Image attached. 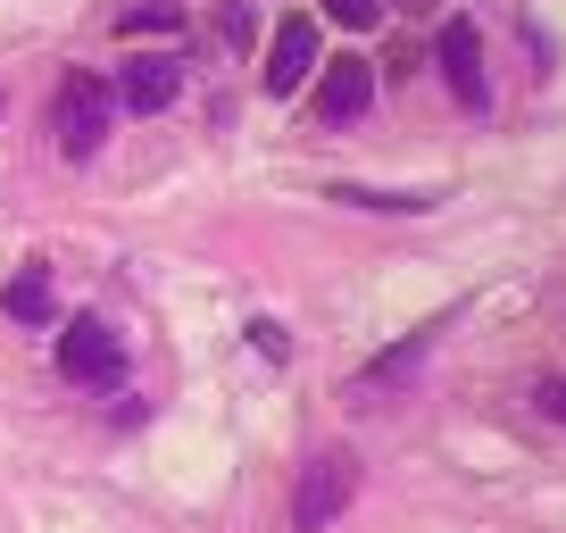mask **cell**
Listing matches in <instances>:
<instances>
[{"label":"cell","mask_w":566,"mask_h":533,"mask_svg":"<svg viewBox=\"0 0 566 533\" xmlns=\"http://www.w3.org/2000/svg\"><path fill=\"white\" fill-rule=\"evenodd\" d=\"M59 375L84 391H117L125 384V334L108 317H75L67 334H59Z\"/></svg>","instance_id":"6da1fadb"},{"label":"cell","mask_w":566,"mask_h":533,"mask_svg":"<svg viewBox=\"0 0 566 533\" xmlns=\"http://www.w3.org/2000/svg\"><path fill=\"white\" fill-rule=\"evenodd\" d=\"M350 500H358V459H350V450H317V459L301 467V492H292V525L325 533Z\"/></svg>","instance_id":"7a4b0ae2"},{"label":"cell","mask_w":566,"mask_h":533,"mask_svg":"<svg viewBox=\"0 0 566 533\" xmlns=\"http://www.w3.org/2000/svg\"><path fill=\"white\" fill-rule=\"evenodd\" d=\"M108 84L101 75H67V84H59V108H51V125H59V150H67V159H92V150L108 143Z\"/></svg>","instance_id":"3957f363"},{"label":"cell","mask_w":566,"mask_h":533,"mask_svg":"<svg viewBox=\"0 0 566 533\" xmlns=\"http://www.w3.org/2000/svg\"><path fill=\"white\" fill-rule=\"evenodd\" d=\"M308 75H317V25H308V18H283L275 25V51H266V67H259V84L275 92V101H292Z\"/></svg>","instance_id":"277c9868"},{"label":"cell","mask_w":566,"mask_h":533,"mask_svg":"<svg viewBox=\"0 0 566 533\" xmlns=\"http://www.w3.org/2000/svg\"><path fill=\"white\" fill-rule=\"evenodd\" d=\"M375 101V59H334L317 75V125H358Z\"/></svg>","instance_id":"5b68a950"},{"label":"cell","mask_w":566,"mask_h":533,"mask_svg":"<svg viewBox=\"0 0 566 533\" xmlns=\"http://www.w3.org/2000/svg\"><path fill=\"white\" fill-rule=\"evenodd\" d=\"M433 67H442V84L459 92L467 108H483V42H475V25H467V18L442 25V42H433Z\"/></svg>","instance_id":"8992f818"},{"label":"cell","mask_w":566,"mask_h":533,"mask_svg":"<svg viewBox=\"0 0 566 533\" xmlns=\"http://www.w3.org/2000/svg\"><path fill=\"white\" fill-rule=\"evenodd\" d=\"M176 92H184V67H176V59H125V75H117V101L134 108V117H159Z\"/></svg>","instance_id":"52a82bcc"},{"label":"cell","mask_w":566,"mask_h":533,"mask_svg":"<svg viewBox=\"0 0 566 533\" xmlns=\"http://www.w3.org/2000/svg\"><path fill=\"white\" fill-rule=\"evenodd\" d=\"M0 309H9L18 325H51V275H42V266H18L9 292H0Z\"/></svg>","instance_id":"ba28073f"},{"label":"cell","mask_w":566,"mask_h":533,"mask_svg":"<svg viewBox=\"0 0 566 533\" xmlns=\"http://www.w3.org/2000/svg\"><path fill=\"white\" fill-rule=\"evenodd\" d=\"M417 358H424V334H408V342H391L384 358H375L367 375H358V400H375L384 384H400V375H417Z\"/></svg>","instance_id":"9c48e42d"},{"label":"cell","mask_w":566,"mask_h":533,"mask_svg":"<svg viewBox=\"0 0 566 533\" xmlns=\"http://www.w3.org/2000/svg\"><path fill=\"white\" fill-rule=\"evenodd\" d=\"M176 25H184L176 0H134V9L117 18V34H176Z\"/></svg>","instance_id":"30bf717a"},{"label":"cell","mask_w":566,"mask_h":533,"mask_svg":"<svg viewBox=\"0 0 566 533\" xmlns=\"http://www.w3.org/2000/svg\"><path fill=\"white\" fill-rule=\"evenodd\" d=\"M334 200H350V209H433V192H375V184H334Z\"/></svg>","instance_id":"8fae6325"},{"label":"cell","mask_w":566,"mask_h":533,"mask_svg":"<svg viewBox=\"0 0 566 533\" xmlns=\"http://www.w3.org/2000/svg\"><path fill=\"white\" fill-rule=\"evenodd\" d=\"M250 351H259V358H275V367H283V358H292V334H283L275 317H250Z\"/></svg>","instance_id":"7c38bea8"},{"label":"cell","mask_w":566,"mask_h":533,"mask_svg":"<svg viewBox=\"0 0 566 533\" xmlns=\"http://www.w3.org/2000/svg\"><path fill=\"white\" fill-rule=\"evenodd\" d=\"M217 25H226V42H233V51H250V34H259V18H250L242 0H226V18H217Z\"/></svg>","instance_id":"4fadbf2b"},{"label":"cell","mask_w":566,"mask_h":533,"mask_svg":"<svg viewBox=\"0 0 566 533\" xmlns=\"http://www.w3.org/2000/svg\"><path fill=\"white\" fill-rule=\"evenodd\" d=\"M325 9H334L342 25H375V18H384V0H325Z\"/></svg>","instance_id":"5bb4252c"}]
</instances>
